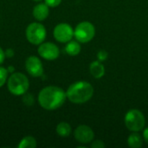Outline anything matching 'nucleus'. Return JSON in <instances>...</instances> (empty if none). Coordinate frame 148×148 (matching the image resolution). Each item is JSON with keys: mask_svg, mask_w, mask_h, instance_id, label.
<instances>
[{"mask_svg": "<svg viewBox=\"0 0 148 148\" xmlns=\"http://www.w3.org/2000/svg\"><path fill=\"white\" fill-rule=\"evenodd\" d=\"M67 99L66 92L57 86H48L42 88L38 95L40 106L46 110H56L61 108Z\"/></svg>", "mask_w": 148, "mask_h": 148, "instance_id": "1", "label": "nucleus"}, {"mask_svg": "<svg viewBox=\"0 0 148 148\" xmlns=\"http://www.w3.org/2000/svg\"><path fill=\"white\" fill-rule=\"evenodd\" d=\"M95 93L91 83L85 81H79L72 83L66 91L67 99L75 104H83L93 97Z\"/></svg>", "mask_w": 148, "mask_h": 148, "instance_id": "2", "label": "nucleus"}, {"mask_svg": "<svg viewBox=\"0 0 148 148\" xmlns=\"http://www.w3.org/2000/svg\"><path fill=\"white\" fill-rule=\"evenodd\" d=\"M8 89L9 91L16 96L23 95L29 89V82L27 76L22 73H12L8 79Z\"/></svg>", "mask_w": 148, "mask_h": 148, "instance_id": "3", "label": "nucleus"}, {"mask_svg": "<svg viewBox=\"0 0 148 148\" xmlns=\"http://www.w3.org/2000/svg\"><path fill=\"white\" fill-rule=\"evenodd\" d=\"M126 127L131 132H140L145 128L146 118L139 109H130L124 117Z\"/></svg>", "mask_w": 148, "mask_h": 148, "instance_id": "4", "label": "nucleus"}, {"mask_svg": "<svg viewBox=\"0 0 148 148\" xmlns=\"http://www.w3.org/2000/svg\"><path fill=\"white\" fill-rule=\"evenodd\" d=\"M95 36V25L88 22L83 21L79 23L74 29V36L80 43L89 42Z\"/></svg>", "mask_w": 148, "mask_h": 148, "instance_id": "5", "label": "nucleus"}, {"mask_svg": "<svg viewBox=\"0 0 148 148\" xmlns=\"http://www.w3.org/2000/svg\"><path fill=\"white\" fill-rule=\"evenodd\" d=\"M27 40L34 45H39L46 38L47 31L45 27L40 23H31L28 25L25 31Z\"/></svg>", "mask_w": 148, "mask_h": 148, "instance_id": "6", "label": "nucleus"}, {"mask_svg": "<svg viewBox=\"0 0 148 148\" xmlns=\"http://www.w3.org/2000/svg\"><path fill=\"white\" fill-rule=\"evenodd\" d=\"M53 35L57 42L67 43L74 37V29L67 23H61L55 27Z\"/></svg>", "mask_w": 148, "mask_h": 148, "instance_id": "7", "label": "nucleus"}, {"mask_svg": "<svg viewBox=\"0 0 148 148\" xmlns=\"http://www.w3.org/2000/svg\"><path fill=\"white\" fill-rule=\"evenodd\" d=\"M37 51L42 58L48 61H54L60 56V49L58 46L50 42H42L39 44Z\"/></svg>", "mask_w": 148, "mask_h": 148, "instance_id": "8", "label": "nucleus"}, {"mask_svg": "<svg viewBox=\"0 0 148 148\" xmlns=\"http://www.w3.org/2000/svg\"><path fill=\"white\" fill-rule=\"evenodd\" d=\"M75 139L81 144L91 143L95 139V133L93 129L87 125L78 126L74 132Z\"/></svg>", "mask_w": 148, "mask_h": 148, "instance_id": "9", "label": "nucleus"}, {"mask_svg": "<svg viewBox=\"0 0 148 148\" xmlns=\"http://www.w3.org/2000/svg\"><path fill=\"white\" fill-rule=\"evenodd\" d=\"M27 72L33 77H40L43 74V66L42 61L35 56H30L25 62Z\"/></svg>", "mask_w": 148, "mask_h": 148, "instance_id": "10", "label": "nucleus"}, {"mask_svg": "<svg viewBox=\"0 0 148 148\" xmlns=\"http://www.w3.org/2000/svg\"><path fill=\"white\" fill-rule=\"evenodd\" d=\"M33 16L38 21H43L45 20L49 14V6L44 3H37L34 9H33Z\"/></svg>", "mask_w": 148, "mask_h": 148, "instance_id": "11", "label": "nucleus"}, {"mask_svg": "<svg viewBox=\"0 0 148 148\" xmlns=\"http://www.w3.org/2000/svg\"><path fill=\"white\" fill-rule=\"evenodd\" d=\"M89 72L91 75L95 79H101L105 75V67L100 61H94L90 63Z\"/></svg>", "mask_w": 148, "mask_h": 148, "instance_id": "12", "label": "nucleus"}, {"mask_svg": "<svg viewBox=\"0 0 148 148\" xmlns=\"http://www.w3.org/2000/svg\"><path fill=\"white\" fill-rule=\"evenodd\" d=\"M143 136L139 132H132L127 138V145L131 148H140L143 146Z\"/></svg>", "mask_w": 148, "mask_h": 148, "instance_id": "13", "label": "nucleus"}, {"mask_svg": "<svg viewBox=\"0 0 148 148\" xmlns=\"http://www.w3.org/2000/svg\"><path fill=\"white\" fill-rule=\"evenodd\" d=\"M82 50V46L78 41L70 40L66 43L65 46V52L70 56H75L80 54Z\"/></svg>", "mask_w": 148, "mask_h": 148, "instance_id": "14", "label": "nucleus"}, {"mask_svg": "<svg viewBox=\"0 0 148 148\" xmlns=\"http://www.w3.org/2000/svg\"><path fill=\"white\" fill-rule=\"evenodd\" d=\"M56 134L60 136V137H69L71 134V126L65 121H62L60 122L57 126H56Z\"/></svg>", "mask_w": 148, "mask_h": 148, "instance_id": "15", "label": "nucleus"}, {"mask_svg": "<svg viewBox=\"0 0 148 148\" xmlns=\"http://www.w3.org/2000/svg\"><path fill=\"white\" fill-rule=\"evenodd\" d=\"M18 148H35L36 147V140L32 136H26L19 142Z\"/></svg>", "mask_w": 148, "mask_h": 148, "instance_id": "16", "label": "nucleus"}, {"mask_svg": "<svg viewBox=\"0 0 148 148\" xmlns=\"http://www.w3.org/2000/svg\"><path fill=\"white\" fill-rule=\"evenodd\" d=\"M8 74L9 72L7 69L0 67V88H2L8 80Z\"/></svg>", "mask_w": 148, "mask_h": 148, "instance_id": "17", "label": "nucleus"}, {"mask_svg": "<svg viewBox=\"0 0 148 148\" xmlns=\"http://www.w3.org/2000/svg\"><path fill=\"white\" fill-rule=\"evenodd\" d=\"M96 56H97V60L102 62H104V61H106V60L108 59V53L105 49H101V50H99V51L97 52Z\"/></svg>", "mask_w": 148, "mask_h": 148, "instance_id": "18", "label": "nucleus"}, {"mask_svg": "<svg viewBox=\"0 0 148 148\" xmlns=\"http://www.w3.org/2000/svg\"><path fill=\"white\" fill-rule=\"evenodd\" d=\"M23 102L27 105V106H31L34 103V98L31 95L29 94H24L23 95Z\"/></svg>", "mask_w": 148, "mask_h": 148, "instance_id": "19", "label": "nucleus"}, {"mask_svg": "<svg viewBox=\"0 0 148 148\" xmlns=\"http://www.w3.org/2000/svg\"><path fill=\"white\" fill-rule=\"evenodd\" d=\"M105 147H106L105 143L102 140H93L91 142V147L92 148H104Z\"/></svg>", "mask_w": 148, "mask_h": 148, "instance_id": "20", "label": "nucleus"}, {"mask_svg": "<svg viewBox=\"0 0 148 148\" xmlns=\"http://www.w3.org/2000/svg\"><path fill=\"white\" fill-rule=\"evenodd\" d=\"M44 1L49 7H52V8L57 7L62 3V0H44Z\"/></svg>", "mask_w": 148, "mask_h": 148, "instance_id": "21", "label": "nucleus"}, {"mask_svg": "<svg viewBox=\"0 0 148 148\" xmlns=\"http://www.w3.org/2000/svg\"><path fill=\"white\" fill-rule=\"evenodd\" d=\"M142 136H143L144 141L147 144H148V127L143 129V134H142Z\"/></svg>", "mask_w": 148, "mask_h": 148, "instance_id": "22", "label": "nucleus"}, {"mask_svg": "<svg viewBox=\"0 0 148 148\" xmlns=\"http://www.w3.org/2000/svg\"><path fill=\"white\" fill-rule=\"evenodd\" d=\"M4 52H5V56L8 58H10L14 56V50L12 49H8Z\"/></svg>", "mask_w": 148, "mask_h": 148, "instance_id": "23", "label": "nucleus"}, {"mask_svg": "<svg viewBox=\"0 0 148 148\" xmlns=\"http://www.w3.org/2000/svg\"><path fill=\"white\" fill-rule=\"evenodd\" d=\"M6 58L5 56V52L3 50V49L0 47V64H2L4 62V59Z\"/></svg>", "mask_w": 148, "mask_h": 148, "instance_id": "24", "label": "nucleus"}, {"mask_svg": "<svg viewBox=\"0 0 148 148\" xmlns=\"http://www.w3.org/2000/svg\"><path fill=\"white\" fill-rule=\"evenodd\" d=\"M7 69H8V72H9V73H11V74H12V73L14 72V70H15V69H14L13 67H11V66H10Z\"/></svg>", "mask_w": 148, "mask_h": 148, "instance_id": "25", "label": "nucleus"}, {"mask_svg": "<svg viewBox=\"0 0 148 148\" xmlns=\"http://www.w3.org/2000/svg\"><path fill=\"white\" fill-rule=\"evenodd\" d=\"M33 1H36V2H40L41 0H33Z\"/></svg>", "mask_w": 148, "mask_h": 148, "instance_id": "26", "label": "nucleus"}]
</instances>
